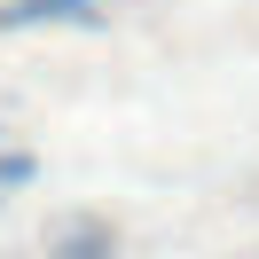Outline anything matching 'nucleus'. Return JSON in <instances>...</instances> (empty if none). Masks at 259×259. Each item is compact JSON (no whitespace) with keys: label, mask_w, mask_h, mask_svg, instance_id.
<instances>
[{"label":"nucleus","mask_w":259,"mask_h":259,"mask_svg":"<svg viewBox=\"0 0 259 259\" xmlns=\"http://www.w3.org/2000/svg\"><path fill=\"white\" fill-rule=\"evenodd\" d=\"M24 24H102V0H8L0 32H24Z\"/></svg>","instance_id":"f257e3e1"},{"label":"nucleus","mask_w":259,"mask_h":259,"mask_svg":"<svg viewBox=\"0 0 259 259\" xmlns=\"http://www.w3.org/2000/svg\"><path fill=\"white\" fill-rule=\"evenodd\" d=\"M55 259H110V228H95V220L71 228V236L55 243Z\"/></svg>","instance_id":"f03ea898"}]
</instances>
